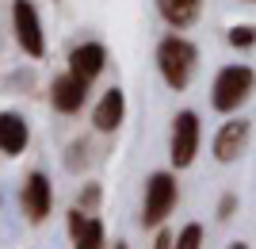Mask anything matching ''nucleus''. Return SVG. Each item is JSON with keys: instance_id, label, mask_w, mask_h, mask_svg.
<instances>
[{"instance_id": "1", "label": "nucleus", "mask_w": 256, "mask_h": 249, "mask_svg": "<svg viewBox=\"0 0 256 249\" xmlns=\"http://www.w3.org/2000/svg\"><path fill=\"white\" fill-rule=\"evenodd\" d=\"M195 62H199V50H195L188 39H180V35L160 39V46H157V69H160V77H164V85H168V88L180 92V88L192 85Z\"/></svg>"}, {"instance_id": "2", "label": "nucleus", "mask_w": 256, "mask_h": 249, "mask_svg": "<svg viewBox=\"0 0 256 249\" xmlns=\"http://www.w3.org/2000/svg\"><path fill=\"white\" fill-rule=\"evenodd\" d=\"M252 85H256V73L248 69V65H226V69H218L214 88H210L214 111H226V115L237 111L248 96H252Z\"/></svg>"}, {"instance_id": "3", "label": "nucleus", "mask_w": 256, "mask_h": 249, "mask_svg": "<svg viewBox=\"0 0 256 249\" xmlns=\"http://www.w3.org/2000/svg\"><path fill=\"white\" fill-rule=\"evenodd\" d=\"M176 195H180V188H176V176L172 173H153L150 180H146V203H142V226H160L164 218L172 215V207H176Z\"/></svg>"}, {"instance_id": "4", "label": "nucleus", "mask_w": 256, "mask_h": 249, "mask_svg": "<svg viewBox=\"0 0 256 249\" xmlns=\"http://www.w3.org/2000/svg\"><path fill=\"white\" fill-rule=\"evenodd\" d=\"M199 153V115L195 111H180L172 119V146H168V157L176 169H188Z\"/></svg>"}, {"instance_id": "5", "label": "nucleus", "mask_w": 256, "mask_h": 249, "mask_svg": "<svg viewBox=\"0 0 256 249\" xmlns=\"http://www.w3.org/2000/svg\"><path fill=\"white\" fill-rule=\"evenodd\" d=\"M12 27H16V43H20L31 58L46 54L42 23H38V12H34L31 0H16V4H12Z\"/></svg>"}, {"instance_id": "6", "label": "nucleus", "mask_w": 256, "mask_h": 249, "mask_svg": "<svg viewBox=\"0 0 256 249\" xmlns=\"http://www.w3.org/2000/svg\"><path fill=\"white\" fill-rule=\"evenodd\" d=\"M20 203H23V215H27V222H46V215H50V203H54V188L50 180H46V173H31L27 180H23V192H20Z\"/></svg>"}, {"instance_id": "7", "label": "nucleus", "mask_w": 256, "mask_h": 249, "mask_svg": "<svg viewBox=\"0 0 256 249\" xmlns=\"http://www.w3.org/2000/svg\"><path fill=\"white\" fill-rule=\"evenodd\" d=\"M248 130H252V123H248V119L222 123V130L214 134V157H218L222 165L237 161V157L245 153V146H248Z\"/></svg>"}, {"instance_id": "8", "label": "nucleus", "mask_w": 256, "mask_h": 249, "mask_svg": "<svg viewBox=\"0 0 256 249\" xmlns=\"http://www.w3.org/2000/svg\"><path fill=\"white\" fill-rule=\"evenodd\" d=\"M50 100H54V108L65 111V115H73V111L84 108V100H88V81H80L76 73H65L54 81L50 88Z\"/></svg>"}, {"instance_id": "9", "label": "nucleus", "mask_w": 256, "mask_h": 249, "mask_svg": "<svg viewBox=\"0 0 256 249\" xmlns=\"http://www.w3.org/2000/svg\"><path fill=\"white\" fill-rule=\"evenodd\" d=\"M104 65H107V50L100 43H80L73 54H69V73H76L80 81H88V85L104 73Z\"/></svg>"}, {"instance_id": "10", "label": "nucleus", "mask_w": 256, "mask_h": 249, "mask_svg": "<svg viewBox=\"0 0 256 249\" xmlns=\"http://www.w3.org/2000/svg\"><path fill=\"white\" fill-rule=\"evenodd\" d=\"M69 234H73V249H104V222L84 215L80 207L69 211Z\"/></svg>"}, {"instance_id": "11", "label": "nucleus", "mask_w": 256, "mask_h": 249, "mask_svg": "<svg viewBox=\"0 0 256 249\" xmlns=\"http://www.w3.org/2000/svg\"><path fill=\"white\" fill-rule=\"evenodd\" d=\"M122 115H126V96H122V88L115 85V88H107L104 96H100L96 111H92V123H96V130L111 134V130H118Z\"/></svg>"}, {"instance_id": "12", "label": "nucleus", "mask_w": 256, "mask_h": 249, "mask_svg": "<svg viewBox=\"0 0 256 249\" xmlns=\"http://www.w3.org/2000/svg\"><path fill=\"white\" fill-rule=\"evenodd\" d=\"M27 138H31V130H27V119L16 115V111H0V150L16 157V153L27 150Z\"/></svg>"}, {"instance_id": "13", "label": "nucleus", "mask_w": 256, "mask_h": 249, "mask_svg": "<svg viewBox=\"0 0 256 249\" xmlns=\"http://www.w3.org/2000/svg\"><path fill=\"white\" fill-rule=\"evenodd\" d=\"M199 4L203 0H157V12L168 27H192L199 20Z\"/></svg>"}, {"instance_id": "14", "label": "nucleus", "mask_w": 256, "mask_h": 249, "mask_svg": "<svg viewBox=\"0 0 256 249\" xmlns=\"http://www.w3.org/2000/svg\"><path fill=\"white\" fill-rule=\"evenodd\" d=\"M199 245H203V226H199V222H188L172 249H199Z\"/></svg>"}, {"instance_id": "15", "label": "nucleus", "mask_w": 256, "mask_h": 249, "mask_svg": "<svg viewBox=\"0 0 256 249\" xmlns=\"http://www.w3.org/2000/svg\"><path fill=\"white\" fill-rule=\"evenodd\" d=\"M252 43H256V27H248V23H241V27L230 31V46H237V50H245Z\"/></svg>"}, {"instance_id": "16", "label": "nucleus", "mask_w": 256, "mask_h": 249, "mask_svg": "<svg viewBox=\"0 0 256 249\" xmlns=\"http://www.w3.org/2000/svg\"><path fill=\"white\" fill-rule=\"evenodd\" d=\"M100 195H104V192H100V184H88V188H80V195H76V207H80V211L88 207V215H92V211L100 207Z\"/></svg>"}, {"instance_id": "17", "label": "nucleus", "mask_w": 256, "mask_h": 249, "mask_svg": "<svg viewBox=\"0 0 256 249\" xmlns=\"http://www.w3.org/2000/svg\"><path fill=\"white\" fill-rule=\"evenodd\" d=\"M84 150H88V142H84V138L73 142V146H69V157H65V165H69V169H80V165H84Z\"/></svg>"}, {"instance_id": "18", "label": "nucleus", "mask_w": 256, "mask_h": 249, "mask_svg": "<svg viewBox=\"0 0 256 249\" xmlns=\"http://www.w3.org/2000/svg\"><path fill=\"white\" fill-rule=\"evenodd\" d=\"M234 207H237L234 195H222V203H218V218H222V222H226V218H234Z\"/></svg>"}, {"instance_id": "19", "label": "nucleus", "mask_w": 256, "mask_h": 249, "mask_svg": "<svg viewBox=\"0 0 256 249\" xmlns=\"http://www.w3.org/2000/svg\"><path fill=\"white\" fill-rule=\"evenodd\" d=\"M172 245H176L172 230H157V241H153V249H172Z\"/></svg>"}, {"instance_id": "20", "label": "nucleus", "mask_w": 256, "mask_h": 249, "mask_svg": "<svg viewBox=\"0 0 256 249\" xmlns=\"http://www.w3.org/2000/svg\"><path fill=\"white\" fill-rule=\"evenodd\" d=\"M226 249H248V245H245V241H234V245H226Z\"/></svg>"}, {"instance_id": "21", "label": "nucleus", "mask_w": 256, "mask_h": 249, "mask_svg": "<svg viewBox=\"0 0 256 249\" xmlns=\"http://www.w3.org/2000/svg\"><path fill=\"white\" fill-rule=\"evenodd\" d=\"M115 249H130V245H126V241H115Z\"/></svg>"}, {"instance_id": "22", "label": "nucleus", "mask_w": 256, "mask_h": 249, "mask_svg": "<svg viewBox=\"0 0 256 249\" xmlns=\"http://www.w3.org/2000/svg\"><path fill=\"white\" fill-rule=\"evenodd\" d=\"M252 4H256V0H252Z\"/></svg>"}]
</instances>
